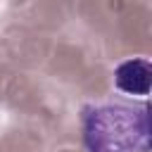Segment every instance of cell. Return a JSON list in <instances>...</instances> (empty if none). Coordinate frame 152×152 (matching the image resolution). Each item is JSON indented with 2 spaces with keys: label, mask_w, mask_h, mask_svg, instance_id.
<instances>
[{
  "label": "cell",
  "mask_w": 152,
  "mask_h": 152,
  "mask_svg": "<svg viewBox=\"0 0 152 152\" xmlns=\"http://www.w3.org/2000/svg\"><path fill=\"white\" fill-rule=\"evenodd\" d=\"M86 152H150V109L145 102L107 100L81 109Z\"/></svg>",
  "instance_id": "1"
},
{
  "label": "cell",
  "mask_w": 152,
  "mask_h": 152,
  "mask_svg": "<svg viewBox=\"0 0 152 152\" xmlns=\"http://www.w3.org/2000/svg\"><path fill=\"white\" fill-rule=\"evenodd\" d=\"M114 86L119 93L131 97H145L152 88V64L142 57L121 62L114 69Z\"/></svg>",
  "instance_id": "2"
}]
</instances>
